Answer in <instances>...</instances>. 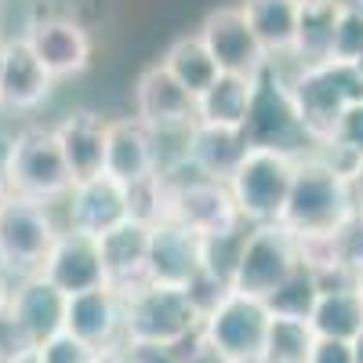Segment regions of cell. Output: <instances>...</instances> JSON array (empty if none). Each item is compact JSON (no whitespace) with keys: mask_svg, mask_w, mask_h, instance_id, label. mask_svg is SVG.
<instances>
[{"mask_svg":"<svg viewBox=\"0 0 363 363\" xmlns=\"http://www.w3.org/2000/svg\"><path fill=\"white\" fill-rule=\"evenodd\" d=\"M352 66H356V73H359V77H363V55H359V58H356V62H352Z\"/></svg>","mask_w":363,"mask_h":363,"instance_id":"b9f144b4","label":"cell"},{"mask_svg":"<svg viewBox=\"0 0 363 363\" xmlns=\"http://www.w3.org/2000/svg\"><path fill=\"white\" fill-rule=\"evenodd\" d=\"M316 338H335V342H352L363 330V301L352 287H320V298L309 316Z\"/></svg>","mask_w":363,"mask_h":363,"instance_id":"484cf974","label":"cell"},{"mask_svg":"<svg viewBox=\"0 0 363 363\" xmlns=\"http://www.w3.org/2000/svg\"><path fill=\"white\" fill-rule=\"evenodd\" d=\"M335 22H338V8L335 4L301 8L298 37H294V48H291V58H294L298 69L330 62V48H335Z\"/></svg>","mask_w":363,"mask_h":363,"instance_id":"83f0119b","label":"cell"},{"mask_svg":"<svg viewBox=\"0 0 363 363\" xmlns=\"http://www.w3.org/2000/svg\"><path fill=\"white\" fill-rule=\"evenodd\" d=\"M8 196V182H4V164H0V200Z\"/></svg>","mask_w":363,"mask_h":363,"instance_id":"60d3db41","label":"cell"},{"mask_svg":"<svg viewBox=\"0 0 363 363\" xmlns=\"http://www.w3.org/2000/svg\"><path fill=\"white\" fill-rule=\"evenodd\" d=\"M200 313L182 287L142 284L124 294V345H182L200 335Z\"/></svg>","mask_w":363,"mask_h":363,"instance_id":"5b68a950","label":"cell"},{"mask_svg":"<svg viewBox=\"0 0 363 363\" xmlns=\"http://www.w3.org/2000/svg\"><path fill=\"white\" fill-rule=\"evenodd\" d=\"M244 135H247V145H269V149H291V153H301L294 142H306V135H301L294 106L287 99V84L277 69H272V62L258 80Z\"/></svg>","mask_w":363,"mask_h":363,"instance_id":"5bb4252c","label":"cell"},{"mask_svg":"<svg viewBox=\"0 0 363 363\" xmlns=\"http://www.w3.org/2000/svg\"><path fill=\"white\" fill-rule=\"evenodd\" d=\"M316 298H320V280L313 277L309 269H298L294 277L272 294L265 306L272 316H294V320H309L313 316V306H316Z\"/></svg>","mask_w":363,"mask_h":363,"instance_id":"f546056e","label":"cell"},{"mask_svg":"<svg viewBox=\"0 0 363 363\" xmlns=\"http://www.w3.org/2000/svg\"><path fill=\"white\" fill-rule=\"evenodd\" d=\"M200 269H203V240L174 218L157 222L153 233H149L145 280L160 284V287H182L186 291Z\"/></svg>","mask_w":363,"mask_h":363,"instance_id":"2e32d148","label":"cell"},{"mask_svg":"<svg viewBox=\"0 0 363 363\" xmlns=\"http://www.w3.org/2000/svg\"><path fill=\"white\" fill-rule=\"evenodd\" d=\"M284 84H287V99L294 106L301 135L320 149H330L342 116L363 102V77L349 62H323L309 69L294 66V73L284 77Z\"/></svg>","mask_w":363,"mask_h":363,"instance_id":"7a4b0ae2","label":"cell"},{"mask_svg":"<svg viewBox=\"0 0 363 363\" xmlns=\"http://www.w3.org/2000/svg\"><path fill=\"white\" fill-rule=\"evenodd\" d=\"M298 157L291 149H269V145H251L233 178L225 182L233 203L240 211L244 225H269L280 222L287 196H291V182L298 171Z\"/></svg>","mask_w":363,"mask_h":363,"instance_id":"3957f363","label":"cell"},{"mask_svg":"<svg viewBox=\"0 0 363 363\" xmlns=\"http://www.w3.org/2000/svg\"><path fill=\"white\" fill-rule=\"evenodd\" d=\"M58 233L62 229H58L51 207L8 193L0 200V272H11L22 280L40 277Z\"/></svg>","mask_w":363,"mask_h":363,"instance_id":"8992f818","label":"cell"},{"mask_svg":"<svg viewBox=\"0 0 363 363\" xmlns=\"http://www.w3.org/2000/svg\"><path fill=\"white\" fill-rule=\"evenodd\" d=\"M40 277H44L55 291H62L66 298L84 294V291L109 287L99 240L80 236V233H73V229L58 233L55 247H51V255H48V262H44V269H40Z\"/></svg>","mask_w":363,"mask_h":363,"instance_id":"e0dca14e","label":"cell"},{"mask_svg":"<svg viewBox=\"0 0 363 363\" xmlns=\"http://www.w3.org/2000/svg\"><path fill=\"white\" fill-rule=\"evenodd\" d=\"M298 269H301L298 236L287 225H280V222L251 225L244 236V247H240L236 272H233V291L269 301Z\"/></svg>","mask_w":363,"mask_h":363,"instance_id":"52a82bcc","label":"cell"},{"mask_svg":"<svg viewBox=\"0 0 363 363\" xmlns=\"http://www.w3.org/2000/svg\"><path fill=\"white\" fill-rule=\"evenodd\" d=\"M345 178H349V189H352V200H356V215H359V207H363V157L352 160Z\"/></svg>","mask_w":363,"mask_h":363,"instance_id":"8d00e7d4","label":"cell"},{"mask_svg":"<svg viewBox=\"0 0 363 363\" xmlns=\"http://www.w3.org/2000/svg\"><path fill=\"white\" fill-rule=\"evenodd\" d=\"M356 229L363 233V207H359V215H356Z\"/></svg>","mask_w":363,"mask_h":363,"instance_id":"7bdbcfd3","label":"cell"},{"mask_svg":"<svg viewBox=\"0 0 363 363\" xmlns=\"http://www.w3.org/2000/svg\"><path fill=\"white\" fill-rule=\"evenodd\" d=\"M349 349H352V363H363V330L349 342Z\"/></svg>","mask_w":363,"mask_h":363,"instance_id":"f35d334b","label":"cell"},{"mask_svg":"<svg viewBox=\"0 0 363 363\" xmlns=\"http://www.w3.org/2000/svg\"><path fill=\"white\" fill-rule=\"evenodd\" d=\"M160 145L157 135L135 116H116L109 120L106 131V174L120 186H138V182L160 174Z\"/></svg>","mask_w":363,"mask_h":363,"instance_id":"ac0fdd59","label":"cell"},{"mask_svg":"<svg viewBox=\"0 0 363 363\" xmlns=\"http://www.w3.org/2000/svg\"><path fill=\"white\" fill-rule=\"evenodd\" d=\"M91 363H138V359L128 345H113V349H99Z\"/></svg>","mask_w":363,"mask_h":363,"instance_id":"d590c367","label":"cell"},{"mask_svg":"<svg viewBox=\"0 0 363 363\" xmlns=\"http://www.w3.org/2000/svg\"><path fill=\"white\" fill-rule=\"evenodd\" d=\"M298 8H320V4H330V0H294Z\"/></svg>","mask_w":363,"mask_h":363,"instance_id":"ab89813d","label":"cell"},{"mask_svg":"<svg viewBox=\"0 0 363 363\" xmlns=\"http://www.w3.org/2000/svg\"><path fill=\"white\" fill-rule=\"evenodd\" d=\"M356 294H359V301H363V277L356 280Z\"/></svg>","mask_w":363,"mask_h":363,"instance_id":"ee69618b","label":"cell"},{"mask_svg":"<svg viewBox=\"0 0 363 363\" xmlns=\"http://www.w3.org/2000/svg\"><path fill=\"white\" fill-rule=\"evenodd\" d=\"M330 149H335V153H345V157H349V167H352V160L363 157V102L352 106V109L342 116L338 135H335V142H330ZM345 174H349V171H345Z\"/></svg>","mask_w":363,"mask_h":363,"instance_id":"d6a6232c","label":"cell"},{"mask_svg":"<svg viewBox=\"0 0 363 363\" xmlns=\"http://www.w3.org/2000/svg\"><path fill=\"white\" fill-rule=\"evenodd\" d=\"M280 225H287L294 236L349 233L356 225V200L345 171L320 153H301Z\"/></svg>","mask_w":363,"mask_h":363,"instance_id":"6da1fadb","label":"cell"},{"mask_svg":"<svg viewBox=\"0 0 363 363\" xmlns=\"http://www.w3.org/2000/svg\"><path fill=\"white\" fill-rule=\"evenodd\" d=\"M66 335L84 342L87 349H113L124 338V298L113 287L84 291L66 298Z\"/></svg>","mask_w":363,"mask_h":363,"instance_id":"d6986e66","label":"cell"},{"mask_svg":"<svg viewBox=\"0 0 363 363\" xmlns=\"http://www.w3.org/2000/svg\"><path fill=\"white\" fill-rule=\"evenodd\" d=\"M247 135L233 131V128H207V124H193L186 131V145H182V160H186L200 178L211 182H229L233 171L240 167L247 153Z\"/></svg>","mask_w":363,"mask_h":363,"instance_id":"603a6c76","label":"cell"},{"mask_svg":"<svg viewBox=\"0 0 363 363\" xmlns=\"http://www.w3.org/2000/svg\"><path fill=\"white\" fill-rule=\"evenodd\" d=\"M196 37L203 40V48L215 58L218 73H233V77H262L269 69V55L262 51L255 29L247 26L240 4H225L207 11Z\"/></svg>","mask_w":363,"mask_h":363,"instance_id":"30bf717a","label":"cell"},{"mask_svg":"<svg viewBox=\"0 0 363 363\" xmlns=\"http://www.w3.org/2000/svg\"><path fill=\"white\" fill-rule=\"evenodd\" d=\"M8 330H15V349H37L48 338L62 335L66 327V294L55 291L44 277H29L22 280L11 298H8V313H4Z\"/></svg>","mask_w":363,"mask_h":363,"instance_id":"7c38bea8","label":"cell"},{"mask_svg":"<svg viewBox=\"0 0 363 363\" xmlns=\"http://www.w3.org/2000/svg\"><path fill=\"white\" fill-rule=\"evenodd\" d=\"M178 349H182V359H186V363H236V359L222 356L218 349H211L203 342V335H193L189 342H182Z\"/></svg>","mask_w":363,"mask_h":363,"instance_id":"836d02e7","label":"cell"},{"mask_svg":"<svg viewBox=\"0 0 363 363\" xmlns=\"http://www.w3.org/2000/svg\"><path fill=\"white\" fill-rule=\"evenodd\" d=\"M171 186V211L167 218L182 222L189 233H196L200 240H215V236H233L240 229H247L240 211L233 203V193L225 182H211L200 178L196 171L189 178H178L171 171H160Z\"/></svg>","mask_w":363,"mask_h":363,"instance_id":"ba28073f","label":"cell"},{"mask_svg":"<svg viewBox=\"0 0 363 363\" xmlns=\"http://www.w3.org/2000/svg\"><path fill=\"white\" fill-rule=\"evenodd\" d=\"M313 349H316V330L309 320L272 316L258 363H309Z\"/></svg>","mask_w":363,"mask_h":363,"instance_id":"f1b7e54d","label":"cell"},{"mask_svg":"<svg viewBox=\"0 0 363 363\" xmlns=\"http://www.w3.org/2000/svg\"><path fill=\"white\" fill-rule=\"evenodd\" d=\"M309 363H352V349H349V342L316 338V349H313Z\"/></svg>","mask_w":363,"mask_h":363,"instance_id":"e575fe53","label":"cell"},{"mask_svg":"<svg viewBox=\"0 0 363 363\" xmlns=\"http://www.w3.org/2000/svg\"><path fill=\"white\" fill-rule=\"evenodd\" d=\"M55 77L40 66L22 37L4 40V69H0V106L11 113H29L51 99Z\"/></svg>","mask_w":363,"mask_h":363,"instance_id":"44dd1931","label":"cell"},{"mask_svg":"<svg viewBox=\"0 0 363 363\" xmlns=\"http://www.w3.org/2000/svg\"><path fill=\"white\" fill-rule=\"evenodd\" d=\"M22 40L55 80H73L91 66V33L69 15H40L26 26Z\"/></svg>","mask_w":363,"mask_h":363,"instance_id":"4fadbf2b","label":"cell"},{"mask_svg":"<svg viewBox=\"0 0 363 363\" xmlns=\"http://www.w3.org/2000/svg\"><path fill=\"white\" fill-rule=\"evenodd\" d=\"M149 233L153 225H145L138 218H128L124 225H116L113 233H106L99 240L102 251V265H106V280L113 291H120V298L138 291L145 280V262H149Z\"/></svg>","mask_w":363,"mask_h":363,"instance_id":"7402d4cb","label":"cell"},{"mask_svg":"<svg viewBox=\"0 0 363 363\" xmlns=\"http://www.w3.org/2000/svg\"><path fill=\"white\" fill-rule=\"evenodd\" d=\"M0 363H40V356H37V349H18V352H8Z\"/></svg>","mask_w":363,"mask_h":363,"instance_id":"74e56055","label":"cell"},{"mask_svg":"<svg viewBox=\"0 0 363 363\" xmlns=\"http://www.w3.org/2000/svg\"><path fill=\"white\" fill-rule=\"evenodd\" d=\"M0 69H4V40H0Z\"/></svg>","mask_w":363,"mask_h":363,"instance_id":"f6af8a7d","label":"cell"},{"mask_svg":"<svg viewBox=\"0 0 363 363\" xmlns=\"http://www.w3.org/2000/svg\"><path fill=\"white\" fill-rule=\"evenodd\" d=\"M240 11H244L247 26L255 29L269 62L291 58V48L298 37V18H301V8L294 0H240Z\"/></svg>","mask_w":363,"mask_h":363,"instance_id":"d4e9b609","label":"cell"},{"mask_svg":"<svg viewBox=\"0 0 363 363\" xmlns=\"http://www.w3.org/2000/svg\"><path fill=\"white\" fill-rule=\"evenodd\" d=\"M269 306L247 294H229L215 313H207L200 323V335L211 349H218L222 356L236 359V363H258L262 359V345L269 335Z\"/></svg>","mask_w":363,"mask_h":363,"instance_id":"9c48e42d","label":"cell"},{"mask_svg":"<svg viewBox=\"0 0 363 363\" xmlns=\"http://www.w3.org/2000/svg\"><path fill=\"white\" fill-rule=\"evenodd\" d=\"M51 131H55V142L66 157L73 186L106 174V131H109L106 116H99L95 109H77Z\"/></svg>","mask_w":363,"mask_h":363,"instance_id":"ffe728a7","label":"cell"},{"mask_svg":"<svg viewBox=\"0 0 363 363\" xmlns=\"http://www.w3.org/2000/svg\"><path fill=\"white\" fill-rule=\"evenodd\" d=\"M37 356H40V363H91L95 359V349H87L84 342H77L73 335L62 330V335L37 345Z\"/></svg>","mask_w":363,"mask_h":363,"instance_id":"1f68e13d","label":"cell"},{"mask_svg":"<svg viewBox=\"0 0 363 363\" xmlns=\"http://www.w3.org/2000/svg\"><path fill=\"white\" fill-rule=\"evenodd\" d=\"M258 80H262V77L218 73V80L196 99V124L244 131L247 113H251V102H255V91H258Z\"/></svg>","mask_w":363,"mask_h":363,"instance_id":"cb8c5ba5","label":"cell"},{"mask_svg":"<svg viewBox=\"0 0 363 363\" xmlns=\"http://www.w3.org/2000/svg\"><path fill=\"white\" fill-rule=\"evenodd\" d=\"M160 66L189 91L193 99H200L203 91L218 80V66L215 58H211V51L203 48V40L196 33H186V37H174L160 58Z\"/></svg>","mask_w":363,"mask_h":363,"instance_id":"4316f807","label":"cell"},{"mask_svg":"<svg viewBox=\"0 0 363 363\" xmlns=\"http://www.w3.org/2000/svg\"><path fill=\"white\" fill-rule=\"evenodd\" d=\"M359 55H363V11H338L330 62H349L352 66Z\"/></svg>","mask_w":363,"mask_h":363,"instance_id":"4dcf8cb0","label":"cell"},{"mask_svg":"<svg viewBox=\"0 0 363 363\" xmlns=\"http://www.w3.org/2000/svg\"><path fill=\"white\" fill-rule=\"evenodd\" d=\"M4 182L11 196L44 207L69 196L73 174L51 128H26L4 145Z\"/></svg>","mask_w":363,"mask_h":363,"instance_id":"277c9868","label":"cell"},{"mask_svg":"<svg viewBox=\"0 0 363 363\" xmlns=\"http://www.w3.org/2000/svg\"><path fill=\"white\" fill-rule=\"evenodd\" d=\"M131 218V196L128 186L113 182L109 174H99L91 182H77L66 196V229L102 240L106 233H113L116 225H124Z\"/></svg>","mask_w":363,"mask_h":363,"instance_id":"9a60e30c","label":"cell"},{"mask_svg":"<svg viewBox=\"0 0 363 363\" xmlns=\"http://www.w3.org/2000/svg\"><path fill=\"white\" fill-rule=\"evenodd\" d=\"M135 120L157 138L186 135L196 124V99L160 62L145 66L135 80Z\"/></svg>","mask_w":363,"mask_h":363,"instance_id":"8fae6325","label":"cell"}]
</instances>
